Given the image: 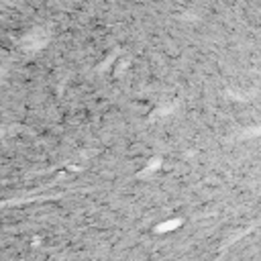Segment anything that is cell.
Returning a JSON list of instances; mask_svg holds the SVG:
<instances>
[{"label": "cell", "instance_id": "1", "mask_svg": "<svg viewBox=\"0 0 261 261\" xmlns=\"http://www.w3.org/2000/svg\"><path fill=\"white\" fill-rule=\"evenodd\" d=\"M181 224V221H169V222H165V224H160L157 226V233H167V231H174L176 226H180Z\"/></svg>", "mask_w": 261, "mask_h": 261}, {"label": "cell", "instance_id": "2", "mask_svg": "<svg viewBox=\"0 0 261 261\" xmlns=\"http://www.w3.org/2000/svg\"><path fill=\"white\" fill-rule=\"evenodd\" d=\"M0 76H2V70H0Z\"/></svg>", "mask_w": 261, "mask_h": 261}, {"label": "cell", "instance_id": "3", "mask_svg": "<svg viewBox=\"0 0 261 261\" xmlns=\"http://www.w3.org/2000/svg\"><path fill=\"white\" fill-rule=\"evenodd\" d=\"M0 135H2V133H0Z\"/></svg>", "mask_w": 261, "mask_h": 261}]
</instances>
